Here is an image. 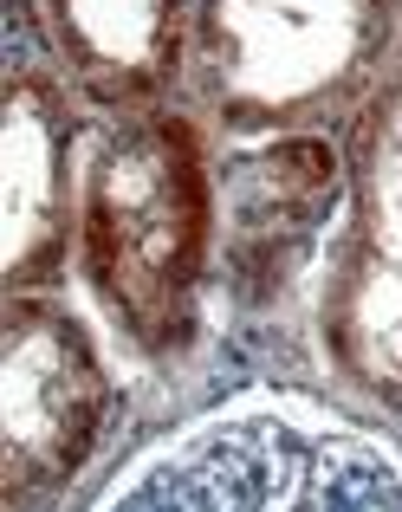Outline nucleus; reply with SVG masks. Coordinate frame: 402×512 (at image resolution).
Wrapping results in <instances>:
<instances>
[{"label": "nucleus", "instance_id": "1", "mask_svg": "<svg viewBox=\"0 0 402 512\" xmlns=\"http://www.w3.org/2000/svg\"><path fill=\"white\" fill-rule=\"evenodd\" d=\"M78 260L130 344H189L214 273V163L182 111H117L78 182Z\"/></svg>", "mask_w": 402, "mask_h": 512}, {"label": "nucleus", "instance_id": "2", "mask_svg": "<svg viewBox=\"0 0 402 512\" xmlns=\"http://www.w3.org/2000/svg\"><path fill=\"white\" fill-rule=\"evenodd\" d=\"M402 52V0H195L189 91L234 137H338Z\"/></svg>", "mask_w": 402, "mask_h": 512}, {"label": "nucleus", "instance_id": "3", "mask_svg": "<svg viewBox=\"0 0 402 512\" xmlns=\"http://www.w3.org/2000/svg\"><path fill=\"white\" fill-rule=\"evenodd\" d=\"M104 512H402V461L357 428L247 409L156 454Z\"/></svg>", "mask_w": 402, "mask_h": 512}, {"label": "nucleus", "instance_id": "4", "mask_svg": "<svg viewBox=\"0 0 402 512\" xmlns=\"http://www.w3.org/2000/svg\"><path fill=\"white\" fill-rule=\"evenodd\" d=\"M111 422L98 338L52 292H7L0 325V493L7 512H39L78 480Z\"/></svg>", "mask_w": 402, "mask_h": 512}, {"label": "nucleus", "instance_id": "5", "mask_svg": "<svg viewBox=\"0 0 402 512\" xmlns=\"http://www.w3.org/2000/svg\"><path fill=\"white\" fill-rule=\"evenodd\" d=\"M72 78L26 46L7 52V111H0V221H7V292H46L78 247V117Z\"/></svg>", "mask_w": 402, "mask_h": 512}, {"label": "nucleus", "instance_id": "6", "mask_svg": "<svg viewBox=\"0 0 402 512\" xmlns=\"http://www.w3.org/2000/svg\"><path fill=\"white\" fill-rule=\"evenodd\" d=\"M344 201V156L331 137H266L214 163V266L247 299L279 292L305 266Z\"/></svg>", "mask_w": 402, "mask_h": 512}, {"label": "nucleus", "instance_id": "7", "mask_svg": "<svg viewBox=\"0 0 402 512\" xmlns=\"http://www.w3.org/2000/svg\"><path fill=\"white\" fill-rule=\"evenodd\" d=\"M33 13L52 65L111 111H150L189 65L195 0H13Z\"/></svg>", "mask_w": 402, "mask_h": 512}]
</instances>
